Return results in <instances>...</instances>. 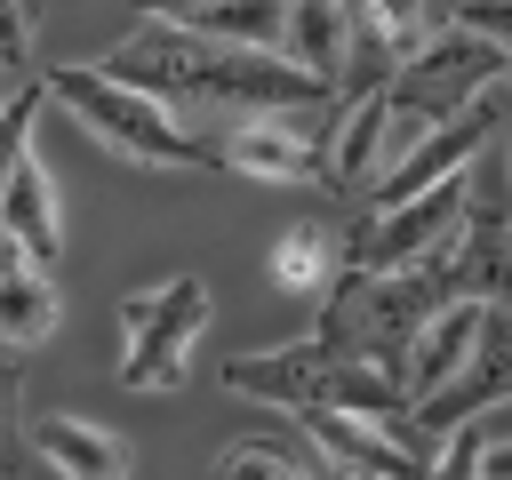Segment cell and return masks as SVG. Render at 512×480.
I'll return each instance as SVG.
<instances>
[{
    "mask_svg": "<svg viewBox=\"0 0 512 480\" xmlns=\"http://www.w3.org/2000/svg\"><path fill=\"white\" fill-rule=\"evenodd\" d=\"M112 80H136L152 96H192V104H224V112H320L336 104L304 64H288L280 48H240L216 32H192L176 16H144L128 40H112L96 56Z\"/></svg>",
    "mask_w": 512,
    "mask_h": 480,
    "instance_id": "obj_1",
    "label": "cell"
},
{
    "mask_svg": "<svg viewBox=\"0 0 512 480\" xmlns=\"http://www.w3.org/2000/svg\"><path fill=\"white\" fill-rule=\"evenodd\" d=\"M224 392L264 400V408H368V416L408 408V384H400L392 360L344 352L320 328L296 336V344H272V352H232L224 360Z\"/></svg>",
    "mask_w": 512,
    "mask_h": 480,
    "instance_id": "obj_2",
    "label": "cell"
},
{
    "mask_svg": "<svg viewBox=\"0 0 512 480\" xmlns=\"http://www.w3.org/2000/svg\"><path fill=\"white\" fill-rule=\"evenodd\" d=\"M512 80V56L488 40V32H464V24H440L432 40H416L400 64H392V80H384V168L416 144V136H432L440 120H456L464 104H480L488 88H504ZM376 168V176H384Z\"/></svg>",
    "mask_w": 512,
    "mask_h": 480,
    "instance_id": "obj_3",
    "label": "cell"
},
{
    "mask_svg": "<svg viewBox=\"0 0 512 480\" xmlns=\"http://www.w3.org/2000/svg\"><path fill=\"white\" fill-rule=\"evenodd\" d=\"M48 104H64L120 160H144V168H216L208 160V136H192L168 112V96H152L136 80H112L104 64H56L48 72Z\"/></svg>",
    "mask_w": 512,
    "mask_h": 480,
    "instance_id": "obj_4",
    "label": "cell"
},
{
    "mask_svg": "<svg viewBox=\"0 0 512 480\" xmlns=\"http://www.w3.org/2000/svg\"><path fill=\"white\" fill-rule=\"evenodd\" d=\"M200 328H208V280L200 272H176L144 296H120V384L128 392L184 384Z\"/></svg>",
    "mask_w": 512,
    "mask_h": 480,
    "instance_id": "obj_5",
    "label": "cell"
},
{
    "mask_svg": "<svg viewBox=\"0 0 512 480\" xmlns=\"http://www.w3.org/2000/svg\"><path fill=\"white\" fill-rule=\"evenodd\" d=\"M328 120H336V104H320V112H232V128L208 136V160L232 168V176H256V184H328Z\"/></svg>",
    "mask_w": 512,
    "mask_h": 480,
    "instance_id": "obj_6",
    "label": "cell"
},
{
    "mask_svg": "<svg viewBox=\"0 0 512 480\" xmlns=\"http://www.w3.org/2000/svg\"><path fill=\"white\" fill-rule=\"evenodd\" d=\"M464 200H472V168H456V176H440V184H424V192H408V200H392V208H368V216L344 232V264H360V272H400V264L440 256V248L456 240V224H464Z\"/></svg>",
    "mask_w": 512,
    "mask_h": 480,
    "instance_id": "obj_7",
    "label": "cell"
},
{
    "mask_svg": "<svg viewBox=\"0 0 512 480\" xmlns=\"http://www.w3.org/2000/svg\"><path fill=\"white\" fill-rule=\"evenodd\" d=\"M448 296H488V304H512V176L488 168L472 176V200H464V224L448 240Z\"/></svg>",
    "mask_w": 512,
    "mask_h": 480,
    "instance_id": "obj_8",
    "label": "cell"
},
{
    "mask_svg": "<svg viewBox=\"0 0 512 480\" xmlns=\"http://www.w3.org/2000/svg\"><path fill=\"white\" fill-rule=\"evenodd\" d=\"M504 400H512V304H488L480 344L464 352V368H456L440 392L416 400V416H424V432L440 440V432H456L464 416H496Z\"/></svg>",
    "mask_w": 512,
    "mask_h": 480,
    "instance_id": "obj_9",
    "label": "cell"
},
{
    "mask_svg": "<svg viewBox=\"0 0 512 480\" xmlns=\"http://www.w3.org/2000/svg\"><path fill=\"white\" fill-rule=\"evenodd\" d=\"M288 424L328 456V472H360V480H408L424 472V456L368 408H288Z\"/></svg>",
    "mask_w": 512,
    "mask_h": 480,
    "instance_id": "obj_10",
    "label": "cell"
},
{
    "mask_svg": "<svg viewBox=\"0 0 512 480\" xmlns=\"http://www.w3.org/2000/svg\"><path fill=\"white\" fill-rule=\"evenodd\" d=\"M480 320H488V296H448L416 336H408V352H400V384H408V408L424 400V392H440L456 368H464V352L480 344Z\"/></svg>",
    "mask_w": 512,
    "mask_h": 480,
    "instance_id": "obj_11",
    "label": "cell"
},
{
    "mask_svg": "<svg viewBox=\"0 0 512 480\" xmlns=\"http://www.w3.org/2000/svg\"><path fill=\"white\" fill-rule=\"evenodd\" d=\"M280 56L304 64L328 96L344 80V56H352V0H288V32H280Z\"/></svg>",
    "mask_w": 512,
    "mask_h": 480,
    "instance_id": "obj_12",
    "label": "cell"
},
{
    "mask_svg": "<svg viewBox=\"0 0 512 480\" xmlns=\"http://www.w3.org/2000/svg\"><path fill=\"white\" fill-rule=\"evenodd\" d=\"M32 456L48 472H72V480H120L128 472V440L88 424V416H40L32 424Z\"/></svg>",
    "mask_w": 512,
    "mask_h": 480,
    "instance_id": "obj_13",
    "label": "cell"
},
{
    "mask_svg": "<svg viewBox=\"0 0 512 480\" xmlns=\"http://www.w3.org/2000/svg\"><path fill=\"white\" fill-rule=\"evenodd\" d=\"M0 216H8V232L24 240V256L32 264H56L64 256V216H56V184H48V168L24 152L16 160V176H8V192H0Z\"/></svg>",
    "mask_w": 512,
    "mask_h": 480,
    "instance_id": "obj_14",
    "label": "cell"
},
{
    "mask_svg": "<svg viewBox=\"0 0 512 480\" xmlns=\"http://www.w3.org/2000/svg\"><path fill=\"white\" fill-rule=\"evenodd\" d=\"M264 272H272L280 288H296V296H328L336 272H344V232H328V224H288V232L272 240Z\"/></svg>",
    "mask_w": 512,
    "mask_h": 480,
    "instance_id": "obj_15",
    "label": "cell"
},
{
    "mask_svg": "<svg viewBox=\"0 0 512 480\" xmlns=\"http://www.w3.org/2000/svg\"><path fill=\"white\" fill-rule=\"evenodd\" d=\"M56 320H64V296H56L48 264H16V272H0V344L32 352V344L56 336Z\"/></svg>",
    "mask_w": 512,
    "mask_h": 480,
    "instance_id": "obj_16",
    "label": "cell"
},
{
    "mask_svg": "<svg viewBox=\"0 0 512 480\" xmlns=\"http://www.w3.org/2000/svg\"><path fill=\"white\" fill-rule=\"evenodd\" d=\"M208 472H264V480H312V472H328V456L312 448V440H288V432H264V440H232V448H216V464Z\"/></svg>",
    "mask_w": 512,
    "mask_h": 480,
    "instance_id": "obj_17",
    "label": "cell"
},
{
    "mask_svg": "<svg viewBox=\"0 0 512 480\" xmlns=\"http://www.w3.org/2000/svg\"><path fill=\"white\" fill-rule=\"evenodd\" d=\"M192 32H216V40H240V48H280L288 32V0H208L184 16Z\"/></svg>",
    "mask_w": 512,
    "mask_h": 480,
    "instance_id": "obj_18",
    "label": "cell"
},
{
    "mask_svg": "<svg viewBox=\"0 0 512 480\" xmlns=\"http://www.w3.org/2000/svg\"><path fill=\"white\" fill-rule=\"evenodd\" d=\"M448 24H464V32H488V40L512 56V0H448Z\"/></svg>",
    "mask_w": 512,
    "mask_h": 480,
    "instance_id": "obj_19",
    "label": "cell"
},
{
    "mask_svg": "<svg viewBox=\"0 0 512 480\" xmlns=\"http://www.w3.org/2000/svg\"><path fill=\"white\" fill-rule=\"evenodd\" d=\"M32 56V0H0V72H24Z\"/></svg>",
    "mask_w": 512,
    "mask_h": 480,
    "instance_id": "obj_20",
    "label": "cell"
},
{
    "mask_svg": "<svg viewBox=\"0 0 512 480\" xmlns=\"http://www.w3.org/2000/svg\"><path fill=\"white\" fill-rule=\"evenodd\" d=\"M16 400H24V368H16V344H0V464L16 456Z\"/></svg>",
    "mask_w": 512,
    "mask_h": 480,
    "instance_id": "obj_21",
    "label": "cell"
},
{
    "mask_svg": "<svg viewBox=\"0 0 512 480\" xmlns=\"http://www.w3.org/2000/svg\"><path fill=\"white\" fill-rule=\"evenodd\" d=\"M192 8H208V0H128V16H176V24H184Z\"/></svg>",
    "mask_w": 512,
    "mask_h": 480,
    "instance_id": "obj_22",
    "label": "cell"
},
{
    "mask_svg": "<svg viewBox=\"0 0 512 480\" xmlns=\"http://www.w3.org/2000/svg\"><path fill=\"white\" fill-rule=\"evenodd\" d=\"M16 264H32V256H24V240H16L8 216H0V272H16Z\"/></svg>",
    "mask_w": 512,
    "mask_h": 480,
    "instance_id": "obj_23",
    "label": "cell"
},
{
    "mask_svg": "<svg viewBox=\"0 0 512 480\" xmlns=\"http://www.w3.org/2000/svg\"><path fill=\"white\" fill-rule=\"evenodd\" d=\"M496 136H504V176H512V120H504V128H496Z\"/></svg>",
    "mask_w": 512,
    "mask_h": 480,
    "instance_id": "obj_24",
    "label": "cell"
}]
</instances>
